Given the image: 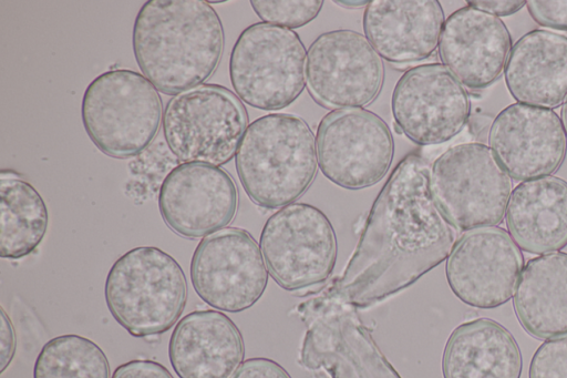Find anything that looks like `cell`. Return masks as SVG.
Segmentation results:
<instances>
[{
  "mask_svg": "<svg viewBox=\"0 0 567 378\" xmlns=\"http://www.w3.org/2000/svg\"><path fill=\"white\" fill-rule=\"evenodd\" d=\"M396 129L417 145L444 143L464 127L470 99L464 86L441 63L409 69L391 96Z\"/></svg>",
  "mask_w": 567,
  "mask_h": 378,
  "instance_id": "cell-14",
  "label": "cell"
},
{
  "mask_svg": "<svg viewBox=\"0 0 567 378\" xmlns=\"http://www.w3.org/2000/svg\"><path fill=\"white\" fill-rule=\"evenodd\" d=\"M224 44L221 20L207 1L148 0L133 25L136 63L164 94L203 84L217 69Z\"/></svg>",
  "mask_w": 567,
  "mask_h": 378,
  "instance_id": "cell-2",
  "label": "cell"
},
{
  "mask_svg": "<svg viewBox=\"0 0 567 378\" xmlns=\"http://www.w3.org/2000/svg\"><path fill=\"white\" fill-rule=\"evenodd\" d=\"M339 4H346V7L350 8H360L362 6H368L369 1H336Z\"/></svg>",
  "mask_w": 567,
  "mask_h": 378,
  "instance_id": "cell-34",
  "label": "cell"
},
{
  "mask_svg": "<svg viewBox=\"0 0 567 378\" xmlns=\"http://www.w3.org/2000/svg\"><path fill=\"white\" fill-rule=\"evenodd\" d=\"M523 359L514 336L499 323L476 318L458 325L443 351V378H520Z\"/></svg>",
  "mask_w": 567,
  "mask_h": 378,
  "instance_id": "cell-23",
  "label": "cell"
},
{
  "mask_svg": "<svg viewBox=\"0 0 567 378\" xmlns=\"http://www.w3.org/2000/svg\"><path fill=\"white\" fill-rule=\"evenodd\" d=\"M235 165L243 188L256 205L285 207L301 197L316 177L315 135L297 115L260 116L247 126Z\"/></svg>",
  "mask_w": 567,
  "mask_h": 378,
  "instance_id": "cell-3",
  "label": "cell"
},
{
  "mask_svg": "<svg viewBox=\"0 0 567 378\" xmlns=\"http://www.w3.org/2000/svg\"><path fill=\"white\" fill-rule=\"evenodd\" d=\"M306 48L293 30L257 22L244 29L233 47L230 82L248 105L281 110L306 86Z\"/></svg>",
  "mask_w": 567,
  "mask_h": 378,
  "instance_id": "cell-9",
  "label": "cell"
},
{
  "mask_svg": "<svg viewBox=\"0 0 567 378\" xmlns=\"http://www.w3.org/2000/svg\"><path fill=\"white\" fill-rule=\"evenodd\" d=\"M430 186L450 224L460 231L498 225L512 193V180L482 143L450 147L432 164Z\"/></svg>",
  "mask_w": 567,
  "mask_h": 378,
  "instance_id": "cell-8",
  "label": "cell"
},
{
  "mask_svg": "<svg viewBox=\"0 0 567 378\" xmlns=\"http://www.w3.org/2000/svg\"><path fill=\"white\" fill-rule=\"evenodd\" d=\"M49 223L39 192L18 173L0 174V256L20 259L37 249Z\"/></svg>",
  "mask_w": 567,
  "mask_h": 378,
  "instance_id": "cell-25",
  "label": "cell"
},
{
  "mask_svg": "<svg viewBox=\"0 0 567 378\" xmlns=\"http://www.w3.org/2000/svg\"><path fill=\"white\" fill-rule=\"evenodd\" d=\"M157 89L141 73L114 69L85 89L81 118L94 145L113 159L141 153L156 136L162 121Z\"/></svg>",
  "mask_w": 567,
  "mask_h": 378,
  "instance_id": "cell-5",
  "label": "cell"
},
{
  "mask_svg": "<svg viewBox=\"0 0 567 378\" xmlns=\"http://www.w3.org/2000/svg\"><path fill=\"white\" fill-rule=\"evenodd\" d=\"M523 264L518 246L505 229L484 227L466 232L454 244L445 275L460 300L489 309L511 299Z\"/></svg>",
  "mask_w": 567,
  "mask_h": 378,
  "instance_id": "cell-15",
  "label": "cell"
},
{
  "mask_svg": "<svg viewBox=\"0 0 567 378\" xmlns=\"http://www.w3.org/2000/svg\"><path fill=\"white\" fill-rule=\"evenodd\" d=\"M467 4L476 9L486 11L496 17L511 16L520 10L526 1L524 0H496V1H467Z\"/></svg>",
  "mask_w": 567,
  "mask_h": 378,
  "instance_id": "cell-33",
  "label": "cell"
},
{
  "mask_svg": "<svg viewBox=\"0 0 567 378\" xmlns=\"http://www.w3.org/2000/svg\"><path fill=\"white\" fill-rule=\"evenodd\" d=\"M260 251L274 280L292 292L329 278L338 244L333 226L322 211L292 203L267 219L260 234Z\"/></svg>",
  "mask_w": 567,
  "mask_h": 378,
  "instance_id": "cell-10",
  "label": "cell"
},
{
  "mask_svg": "<svg viewBox=\"0 0 567 378\" xmlns=\"http://www.w3.org/2000/svg\"><path fill=\"white\" fill-rule=\"evenodd\" d=\"M530 17L540 25L567 31V0L526 1Z\"/></svg>",
  "mask_w": 567,
  "mask_h": 378,
  "instance_id": "cell-29",
  "label": "cell"
},
{
  "mask_svg": "<svg viewBox=\"0 0 567 378\" xmlns=\"http://www.w3.org/2000/svg\"><path fill=\"white\" fill-rule=\"evenodd\" d=\"M1 349H0V372H3L10 365L14 351H16V333L13 325L6 314L4 309L1 308Z\"/></svg>",
  "mask_w": 567,
  "mask_h": 378,
  "instance_id": "cell-32",
  "label": "cell"
},
{
  "mask_svg": "<svg viewBox=\"0 0 567 378\" xmlns=\"http://www.w3.org/2000/svg\"><path fill=\"white\" fill-rule=\"evenodd\" d=\"M512 38L496 16L467 6L444 21L439 54L443 65L470 89L494 83L505 69Z\"/></svg>",
  "mask_w": 567,
  "mask_h": 378,
  "instance_id": "cell-18",
  "label": "cell"
},
{
  "mask_svg": "<svg viewBox=\"0 0 567 378\" xmlns=\"http://www.w3.org/2000/svg\"><path fill=\"white\" fill-rule=\"evenodd\" d=\"M318 166L333 184L362 190L380 182L394 154L385 122L363 108L332 110L317 129Z\"/></svg>",
  "mask_w": 567,
  "mask_h": 378,
  "instance_id": "cell-11",
  "label": "cell"
},
{
  "mask_svg": "<svg viewBox=\"0 0 567 378\" xmlns=\"http://www.w3.org/2000/svg\"><path fill=\"white\" fill-rule=\"evenodd\" d=\"M162 123L166 144L179 162L219 167L236 155L248 114L234 92L203 83L172 96Z\"/></svg>",
  "mask_w": 567,
  "mask_h": 378,
  "instance_id": "cell-7",
  "label": "cell"
},
{
  "mask_svg": "<svg viewBox=\"0 0 567 378\" xmlns=\"http://www.w3.org/2000/svg\"><path fill=\"white\" fill-rule=\"evenodd\" d=\"M104 295L113 318L134 337L159 335L181 317L187 299L183 268L166 252L140 246L109 270Z\"/></svg>",
  "mask_w": 567,
  "mask_h": 378,
  "instance_id": "cell-4",
  "label": "cell"
},
{
  "mask_svg": "<svg viewBox=\"0 0 567 378\" xmlns=\"http://www.w3.org/2000/svg\"><path fill=\"white\" fill-rule=\"evenodd\" d=\"M453 246V227L431 191L430 167L411 153L377 196L358 246L333 286L347 303L367 307L411 286Z\"/></svg>",
  "mask_w": 567,
  "mask_h": 378,
  "instance_id": "cell-1",
  "label": "cell"
},
{
  "mask_svg": "<svg viewBox=\"0 0 567 378\" xmlns=\"http://www.w3.org/2000/svg\"><path fill=\"white\" fill-rule=\"evenodd\" d=\"M238 191L223 168L205 163H182L164 178L158 194L163 221L185 238L206 237L235 217Z\"/></svg>",
  "mask_w": 567,
  "mask_h": 378,
  "instance_id": "cell-16",
  "label": "cell"
},
{
  "mask_svg": "<svg viewBox=\"0 0 567 378\" xmlns=\"http://www.w3.org/2000/svg\"><path fill=\"white\" fill-rule=\"evenodd\" d=\"M111 378H174L162 364L150 359H133L120 365Z\"/></svg>",
  "mask_w": 567,
  "mask_h": 378,
  "instance_id": "cell-31",
  "label": "cell"
},
{
  "mask_svg": "<svg viewBox=\"0 0 567 378\" xmlns=\"http://www.w3.org/2000/svg\"><path fill=\"white\" fill-rule=\"evenodd\" d=\"M561 123H563L565 133L567 134V99L565 100L563 109H561Z\"/></svg>",
  "mask_w": 567,
  "mask_h": 378,
  "instance_id": "cell-35",
  "label": "cell"
},
{
  "mask_svg": "<svg viewBox=\"0 0 567 378\" xmlns=\"http://www.w3.org/2000/svg\"><path fill=\"white\" fill-rule=\"evenodd\" d=\"M513 306L530 336L550 339L567 335V253L529 259L517 282Z\"/></svg>",
  "mask_w": 567,
  "mask_h": 378,
  "instance_id": "cell-24",
  "label": "cell"
},
{
  "mask_svg": "<svg viewBox=\"0 0 567 378\" xmlns=\"http://www.w3.org/2000/svg\"><path fill=\"white\" fill-rule=\"evenodd\" d=\"M231 378H291L275 360L256 357L241 362Z\"/></svg>",
  "mask_w": 567,
  "mask_h": 378,
  "instance_id": "cell-30",
  "label": "cell"
},
{
  "mask_svg": "<svg viewBox=\"0 0 567 378\" xmlns=\"http://www.w3.org/2000/svg\"><path fill=\"white\" fill-rule=\"evenodd\" d=\"M488 144L507 174L523 182L553 174L567 151L557 113L524 103L511 104L498 113L489 129Z\"/></svg>",
  "mask_w": 567,
  "mask_h": 378,
  "instance_id": "cell-17",
  "label": "cell"
},
{
  "mask_svg": "<svg viewBox=\"0 0 567 378\" xmlns=\"http://www.w3.org/2000/svg\"><path fill=\"white\" fill-rule=\"evenodd\" d=\"M528 378H567V335L547 339L536 349Z\"/></svg>",
  "mask_w": 567,
  "mask_h": 378,
  "instance_id": "cell-28",
  "label": "cell"
},
{
  "mask_svg": "<svg viewBox=\"0 0 567 378\" xmlns=\"http://www.w3.org/2000/svg\"><path fill=\"white\" fill-rule=\"evenodd\" d=\"M506 224L525 252L545 254L567 245V182L543 176L519 183L511 194Z\"/></svg>",
  "mask_w": 567,
  "mask_h": 378,
  "instance_id": "cell-22",
  "label": "cell"
},
{
  "mask_svg": "<svg viewBox=\"0 0 567 378\" xmlns=\"http://www.w3.org/2000/svg\"><path fill=\"white\" fill-rule=\"evenodd\" d=\"M297 314L307 326L300 364L324 369L332 378H401L383 356L355 307L331 285L301 303Z\"/></svg>",
  "mask_w": 567,
  "mask_h": 378,
  "instance_id": "cell-6",
  "label": "cell"
},
{
  "mask_svg": "<svg viewBox=\"0 0 567 378\" xmlns=\"http://www.w3.org/2000/svg\"><path fill=\"white\" fill-rule=\"evenodd\" d=\"M255 13L262 22L288 29L303 27L315 20L322 9L321 0H252Z\"/></svg>",
  "mask_w": 567,
  "mask_h": 378,
  "instance_id": "cell-27",
  "label": "cell"
},
{
  "mask_svg": "<svg viewBox=\"0 0 567 378\" xmlns=\"http://www.w3.org/2000/svg\"><path fill=\"white\" fill-rule=\"evenodd\" d=\"M383 78L381 58L357 31L323 32L307 51L306 86L326 109H358L372 103Z\"/></svg>",
  "mask_w": 567,
  "mask_h": 378,
  "instance_id": "cell-12",
  "label": "cell"
},
{
  "mask_svg": "<svg viewBox=\"0 0 567 378\" xmlns=\"http://www.w3.org/2000/svg\"><path fill=\"white\" fill-rule=\"evenodd\" d=\"M189 272L198 297L228 313L250 308L268 283L267 266L257 242L237 227H225L204 237L194 251Z\"/></svg>",
  "mask_w": 567,
  "mask_h": 378,
  "instance_id": "cell-13",
  "label": "cell"
},
{
  "mask_svg": "<svg viewBox=\"0 0 567 378\" xmlns=\"http://www.w3.org/2000/svg\"><path fill=\"white\" fill-rule=\"evenodd\" d=\"M104 351L91 339L68 334L50 339L41 348L33 378H109Z\"/></svg>",
  "mask_w": 567,
  "mask_h": 378,
  "instance_id": "cell-26",
  "label": "cell"
},
{
  "mask_svg": "<svg viewBox=\"0 0 567 378\" xmlns=\"http://www.w3.org/2000/svg\"><path fill=\"white\" fill-rule=\"evenodd\" d=\"M245 354L241 334L224 313L194 310L175 326L168 357L179 378H230Z\"/></svg>",
  "mask_w": 567,
  "mask_h": 378,
  "instance_id": "cell-20",
  "label": "cell"
},
{
  "mask_svg": "<svg viewBox=\"0 0 567 378\" xmlns=\"http://www.w3.org/2000/svg\"><path fill=\"white\" fill-rule=\"evenodd\" d=\"M444 12L436 0H373L363 13L367 40L393 64L427 59L439 45Z\"/></svg>",
  "mask_w": 567,
  "mask_h": 378,
  "instance_id": "cell-19",
  "label": "cell"
},
{
  "mask_svg": "<svg viewBox=\"0 0 567 378\" xmlns=\"http://www.w3.org/2000/svg\"><path fill=\"white\" fill-rule=\"evenodd\" d=\"M504 70L518 103L559 106L567 96V37L540 29L527 32L512 47Z\"/></svg>",
  "mask_w": 567,
  "mask_h": 378,
  "instance_id": "cell-21",
  "label": "cell"
}]
</instances>
